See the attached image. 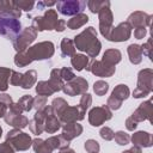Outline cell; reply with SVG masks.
Segmentation results:
<instances>
[{
    "mask_svg": "<svg viewBox=\"0 0 153 153\" xmlns=\"http://www.w3.org/2000/svg\"><path fill=\"white\" fill-rule=\"evenodd\" d=\"M86 6L85 1H61L57 2V7L60 13L65 16H73L81 11H84Z\"/></svg>",
    "mask_w": 153,
    "mask_h": 153,
    "instance_id": "7a4b0ae2",
    "label": "cell"
},
{
    "mask_svg": "<svg viewBox=\"0 0 153 153\" xmlns=\"http://www.w3.org/2000/svg\"><path fill=\"white\" fill-rule=\"evenodd\" d=\"M20 30L22 25L16 18L0 14V35L7 37L8 39H16L20 33Z\"/></svg>",
    "mask_w": 153,
    "mask_h": 153,
    "instance_id": "6da1fadb",
    "label": "cell"
}]
</instances>
